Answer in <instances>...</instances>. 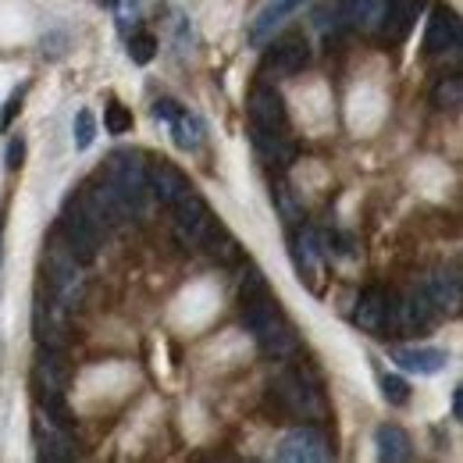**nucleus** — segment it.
<instances>
[{"instance_id":"nucleus-1","label":"nucleus","mask_w":463,"mask_h":463,"mask_svg":"<svg viewBox=\"0 0 463 463\" xmlns=\"http://www.w3.org/2000/svg\"><path fill=\"white\" fill-rule=\"evenodd\" d=\"M104 182L115 189V196L125 203V211H139L146 196V165L139 154H111L104 165Z\"/></svg>"},{"instance_id":"nucleus-2","label":"nucleus","mask_w":463,"mask_h":463,"mask_svg":"<svg viewBox=\"0 0 463 463\" xmlns=\"http://www.w3.org/2000/svg\"><path fill=\"white\" fill-rule=\"evenodd\" d=\"M58 229H61L64 250H68L79 264H93V260H97V253H100V235H104V232L86 218V211H82L79 203H68V207L61 211Z\"/></svg>"},{"instance_id":"nucleus-3","label":"nucleus","mask_w":463,"mask_h":463,"mask_svg":"<svg viewBox=\"0 0 463 463\" xmlns=\"http://www.w3.org/2000/svg\"><path fill=\"white\" fill-rule=\"evenodd\" d=\"M275 400L282 406V413H289L296 420H321V413H325L321 392L307 382L303 371H286L275 382Z\"/></svg>"},{"instance_id":"nucleus-4","label":"nucleus","mask_w":463,"mask_h":463,"mask_svg":"<svg viewBox=\"0 0 463 463\" xmlns=\"http://www.w3.org/2000/svg\"><path fill=\"white\" fill-rule=\"evenodd\" d=\"M79 207L86 211V218L97 225V229H118L125 218H128V211H125V203L115 196V189L104 182V175L100 178H93V182H86V189H82V200H79Z\"/></svg>"},{"instance_id":"nucleus-5","label":"nucleus","mask_w":463,"mask_h":463,"mask_svg":"<svg viewBox=\"0 0 463 463\" xmlns=\"http://www.w3.org/2000/svg\"><path fill=\"white\" fill-rule=\"evenodd\" d=\"M353 321L367 335H396V296L385 289H367L356 303Z\"/></svg>"},{"instance_id":"nucleus-6","label":"nucleus","mask_w":463,"mask_h":463,"mask_svg":"<svg viewBox=\"0 0 463 463\" xmlns=\"http://www.w3.org/2000/svg\"><path fill=\"white\" fill-rule=\"evenodd\" d=\"M214 225V218H211V207L189 189L178 203H175V232H178V239L185 242V246H200L203 242V235L211 232Z\"/></svg>"},{"instance_id":"nucleus-7","label":"nucleus","mask_w":463,"mask_h":463,"mask_svg":"<svg viewBox=\"0 0 463 463\" xmlns=\"http://www.w3.org/2000/svg\"><path fill=\"white\" fill-rule=\"evenodd\" d=\"M328 457H332L328 439H325L317 428H310V424L289 431V435L282 439V446H279V460H286V463H325Z\"/></svg>"},{"instance_id":"nucleus-8","label":"nucleus","mask_w":463,"mask_h":463,"mask_svg":"<svg viewBox=\"0 0 463 463\" xmlns=\"http://www.w3.org/2000/svg\"><path fill=\"white\" fill-rule=\"evenodd\" d=\"M435 317H439V310H435V303H431L424 286L410 289L403 299L396 296V335H410L417 328H428Z\"/></svg>"},{"instance_id":"nucleus-9","label":"nucleus","mask_w":463,"mask_h":463,"mask_svg":"<svg viewBox=\"0 0 463 463\" xmlns=\"http://www.w3.org/2000/svg\"><path fill=\"white\" fill-rule=\"evenodd\" d=\"M47 275H51V289L58 292L61 303H75L79 299V282H82V275H79V260L64 250V242L51 250V257H47Z\"/></svg>"},{"instance_id":"nucleus-10","label":"nucleus","mask_w":463,"mask_h":463,"mask_svg":"<svg viewBox=\"0 0 463 463\" xmlns=\"http://www.w3.org/2000/svg\"><path fill=\"white\" fill-rule=\"evenodd\" d=\"M303 4H307V0H275V4H268V7L250 22V43H253V47H264L268 40H275V33L289 22Z\"/></svg>"},{"instance_id":"nucleus-11","label":"nucleus","mask_w":463,"mask_h":463,"mask_svg":"<svg viewBox=\"0 0 463 463\" xmlns=\"http://www.w3.org/2000/svg\"><path fill=\"white\" fill-rule=\"evenodd\" d=\"M460 43V22L449 7H435L428 18V33H424V51L428 54H446Z\"/></svg>"},{"instance_id":"nucleus-12","label":"nucleus","mask_w":463,"mask_h":463,"mask_svg":"<svg viewBox=\"0 0 463 463\" xmlns=\"http://www.w3.org/2000/svg\"><path fill=\"white\" fill-rule=\"evenodd\" d=\"M424 0H385V14H382V36L385 40H406L410 29L417 25V14H420Z\"/></svg>"},{"instance_id":"nucleus-13","label":"nucleus","mask_w":463,"mask_h":463,"mask_svg":"<svg viewBox=\"0 0 463 463\" xmlns=\"http://www.w3.org/2000/svg\"><path fill=\"white\" fill-rule=\"evenodd\" d=\"M343 29H356V33H378L382 14H385V0H335Z\"/></svg>"},{"instance_id":"nucleus-14","label":"nucleus","mask_w":463,"mask_h":463,"mask_svg":"<svg viewBox=\"0 0 463 463\" xmlns=\"http://www.w3.org/2000/svg\"><path fill=\"white\" fill-rule=\"evenodd\" d=\"M146 189H154V196H157L161 203L175 207V203H178V200L189 193V178L178 172L175 165L161 161V165L146 168Z\"/></svg>"},{"instance_id":"nucleus-15","label":"nucleus","mask_w":463,"mask_h":463,"mask_svg":"<svg viewBox=\"0 0 463 463\" xmlns=\"http://www.w3.org/2000/svg\"><path fill=\"white\" fill-rule=\"evenodd\" d=\"M250 118H253V125H260V128L282 132V128H286V104H282V97H279L275 90L257 86V90L250 93Z\"/></svg>"},{"instance_id":"nucleus-16","label":"nucleus","mask_w":463,"mask_h":463,"mask_svg":"<svg viewBox=\"0 0 463 463\" xmlns=\"http://www.w3.org/2000/svg\"><path fill=\"white\" fill-rule=\"evenodd\" d=\"M307 43H299V40H282V43H275L271 51H268V58H264V71H271L275 79H289L296 75L303 64H307Z\"/></svg>"},{"instance_id":"nucleus-17","label":"nucleus","mask_w":463,"mask_h":463,"mask_svg":"<svg viewBox=\"0 0 463 463\" xmlns=\"http://www.w3.org/2000/svg\"><path fill=\"white\" fill-rule=\"evenodd\" d=\"M68 385V367L61 360V353L54 346H40L36 364H33V389H61Z\"/></svg>"},{"instance_id":"nucleus-18","label":"nucleus","mask_w":463,"mask_h":463,"mask_svg":"<svg viewBox=\"0 0 463 463\" xmlns=\"http://www.w3.org/2000/svg\"><path fill=\"white\" fill-rule=\"evenodd\" d=\"M36 439H40V460H51V463L75 460V446H71V439L64 435V428L51 424L47 417L36 420Z\"/></svg>"},{"instance_id":"nucleus-19","label":"nucleus","mask_w":463,"mask_h":463,"mask_svg":"<svg viewBox=\"0 0 463 463\" xmlns=\"http://www.w3.org/2000/svg\"><path fill=\"white\" fill-rule=\"evenodd\" d=\"M396 364L403 367V371H417V374H439V371H446V364H449V356L442 353V349H396Z\"/></svg>"},{"instance_id":"nucleus-20","label":"nucleus","mask_w":463,"mask_h":463,"mask_svg":"<svg viewBox=\"0 0 463 463\" xmlns=\"http://www.w3.org/2000/svg\"><path fill=\"white\" fill-rule=\"evenodd\" d=\"M424 289H428L439 314H453L460 307V275L457 271H439Z\"/></svg>"},{"instance_id":"nucleus-21","label":"nucleus","mask_w":463,"mask_h":463,"mask_svg":"<svg viewBox=\"0 0 463 463\" xmlns=\"http://www.w3.org/2000/svg\"><path fill=\"white\" fill-rule=\"evenodd\" d=\"M374 446H378V457H382V460H389V463L410 460V435H406L400 424H378Z\"/></svg>"},{"instance_id":"nucleus-22","label":"nucleus","mask_w":463,"mask_h":463,"mask_svg":"<svg viewBox=\"0 0 463 463\" xmlns=\"http://www.w3.org/2000/svg\"><path fill=\"white\" fill-rule=\"evenodd\" d=\"M257 343H260V349H264L268 356L282 360V356H289L292 349H296V335H292L289 325H282V321L275 317V321H268V325L257 332Z\"/></svg>"},{"instance_id":"nucleus-23","label":"nucleus","mask_w":463,"mask_h":463,"mask_svg":"<svg viewBox=\"0 0 463 463\" xmlns=\"http://www.w3.org/2000/svg\"><path fill=\"white\" fill-rule=\"evenodd\" d=\"M168 125H172V139H175V146H178V150H196V146H200V139H203V136H200V121H196L193 115L178 111Z\"/></svg>"},{"instance_id":"nucleus-24","label":"nucleus","mask_w":463,"mask_h":463,"mask_svg":"<svg viewBox=\"0 0 463 463\" xmlns=\"http://www.w3.org/2000/svg\"><path fill=\"white\" fill-rule=\"evenodd\" d=\"M431 104L435 108H460L463 104V82L460 75H449V79H442L439 86H435V93H431Z\"/></svg>"},{"instance_id":"nucleus-25","label":"nucleus","mask_w":463,"mask_h":463,"mask_svg":"<svg viewBox=\"0 0 463 463\" xmlns=\"http://www.w3.org/2000/svg\"><path fill=\"white\" fill-rule=\"evenodd\" d=\"M104 125H108L111 136H125V132H132V111H128L125 104L111 100L108 111H104Z\"/></svg>"},{"instance_id":"nucleus-26","label":"nucleus","mask_w":463,"mask_h":463,"mask_svg":"<svg viewBox=\"0 0 463 463\" xmlns=\"http://www.w3.org/2000/svg\"><path fill=\"white\" fill-rule=\"evenodd\" d=\"M157 54V40H154V33H136L132 40H128V58L136 61V64H150Z\"/></svg>"},{"instance_id":"nucleus-27","label":"nucleus","mask_w":463,"mask_h":463,"mask_svg":"<svg viewBox=\"0 0 463 463\" xmlns=\"http://www.w3.org/2000/svg\"><path fill=\"white\" fill-rule=\"evenodd\" d=\"M93 136H97V118H93V111H79L75 115V146L79 150H86L90 143H93Z\"/></svg>"},{"instance_id":"nucleus-28","label":"nucleus","mask_w":463,"mask_h":463,"mask_svg":"<svg viewBox=\"0 0 463 463\" xmlns=\"http://www.w3.org/2000/svg\"><path fill=\"white\" fill-rule=\"evenodd\" d=\"M382 396H385V400H389L392 406L410 403V389H406L403 378H396V374H389V378L382 382Z\"/></svg>"},{"instance_id":"nucleus-29","label":"nucleus","mask_w":463,"mask_h":463,"mask_svg":"<svg viewBox=\"0 0 463 463\" xmlns=\"http://www.w3.org/2000/svg\"><path fill=\"white\" fill-rule=\"evenodd\" d=\"M260 292H268V282H264V275H260V271H246V279H242V286H239V296H242V303H246V299H253V296H260Z\"/></svg>"},{"instance_id":"nucleus-30","label":"nucleus","mask_w":463,"mask_h":463,"mask_svg":"<svg viewBox=\"0 0 463 463\" xmlns=\"http://www.w3.org/2000/svg\"><path fill=\"white\" fill-rule=\"evenodd\" d=\"M22 157H25V143L22 139H11V146H7V172H18L22 168Z\"/></svg>"},{"instance_id":"nucleus-31","label":"nucleus","mask_w":463,"mask_h":463,"mask_svg":"<svg viewBox=\"0 0 463 463\" xmlns=\"http://www.w3.org/2000/svg\"><path fill=\"white\" fill-rule=\"evenodd\" d=\"M18 111H22V97L14 93V97L7 100V108H4V115H0V128H7V125L14 121V115H18Z\"/></svg>"},{"instance_id":"nucleus-32","label":"nucleus","mask_w":463,"mask_h":463,"mask_svg":"<svg viewBox=\"0 0 463 463\" xmlns=\"http://www.w3.org/2000/svg\"><path fill=\"white\" fill-rule=\"evenodd\" d=\"M175 115H178L175 100H157V104H154V118H161V121H172Z\"/></svg>"},{"instance_id":"nucleus-33","label":"nucleus","mask_w":463,"mask_h":463,"mask_svg":"<svg viewBox=\"0 0 463 463\" xmlns=\"http://www.w3.org/2000/svg\"><path fill=\"white\" fill-rule=\"evenodd\" d=\"M453 417H463V392H453Z\"/></svg>"},{"instance_id":"nucleus-34","label":"nucleus","mask_w":463,"mask_h":463,"mask_svg":"<svg viewBox=\"0 0 463 463\" xmlns=\"http://www.w3.org/2000/svg\"><path fill=\"white\" fill-rule=\"evenodd\" d=\"M108 4H115V0H108Z\"/></svg>"}]
</instances>
